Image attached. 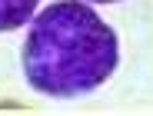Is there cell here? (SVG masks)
<instances>
[{
    "label": "cell",
    "instance_id": "6da1fadb",
    "mask_svg": "<svg viewBox=\"0 0 153 116\" xmlns=\"http://www.w3.org/2000/svg\"><path fill=\"white\" fill-rule=\"evenodd\" d=\"M117 33L87 4L57 0L33 17L23 40L27 83L53 100H76L117 70Z\"/></svg>",
    "mask_w": 153,
    "mask_h": 116
},
{
    "label": "cell",
    "instance_id": "7a4b0ae2",
    "mask_svg": "<svg viewBox=\"0 0 153 116\" xmlns=\"http://www.w3.org/2000/svg\"><path fill=\"white\" fill-rule=\"evenodd\" d=\"M40 0H0V33L17 30L20 23H27L33 17Z\"/></svg>",
    "mask_w": 153,
    "mask_h": 116
},
{
    "label": "cell",
    "instance_id": "3957f363",
    "mask_svg": "<svg viewBox=\"0 0 153 116\" xmlns=\"http://www.w3.org/2000/svg\"><path fill=\"white\" fill-rule=\"evenodd\" d=\"M97 4H113V0H97Z\"/></svg>",
    "mask_w": 153,
    "mask_h": 116
}]
</instances>
